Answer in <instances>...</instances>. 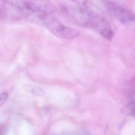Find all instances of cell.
<instances>
[{
  "mask_svg": "<svg viewBox=\"0 0 135 135\" xmlns=\"http://www.w3.org/2000/svg\"><path fill=\"white\" fill-rule=\"evenodd\" d=\"M63 9L64 13L74 23L95 32L107 40L112 39L114 33L108 21L91 9L88 4L72 2L65 4Z\"/></svg>",
  "mask_w": 135,
  "mask_h": 135,
  "instance_id": "cell-1",
  "label": "cell"
},
{
  "mask_svg": "<svg viewBox=\"0 0 135 135\" xmlns=\"http://www.w3.org/2000/svg\"><path fill=\"white\" fill-rule=\"evenodd\" d=\"M24 17L44 27L53 34L61 38H72L78 36L80 34L76 29L63 24L52 13H43L28 15Z\"/></svg>",
  "mask_w": 135,
  "mask_h": 135,
  "instance_id": "cell-2",
  "label": "cell"
},
{
  "mask_svg": "<svg viewBox=\"0 0 135 135\" xmlns=\"http://www.w3.org/2000/svg\"><path fill=\"white\" fill-rule=\"evenodd\" d=\"M4 2L18 10L24 16L43 13L53 14L56 9L55 7L49 1H6Z\"/></svg>",
  "mask_w": 135,
  "mask_h": 135,
  "instance_id": "cell-3",
  "label": "cell"
},
{
  "mask_svg": "<svg viewBox=\"0 0 135 135\" xmlns=\"http://www.w3.org/2000/svg\"><path fill=\"white\" fill-rule=\"evenodd\" d=\"M104 5L120 22L135 30V14L125 4L119 1H107Z\"/></svg>",
  "mask_w": 135,
  "mask_h": 135,
  "instance_id": "cell-4",
  "label": "cell"
},
{
  "mask_svg": "<svg viewBox=\"0 0 135 135\" xmlns=\"http://www.w3.org/2000/svg\"><path fill=\"white\" fill-rule=\"evenodd\" d=\"M124 113L135 117V88L131 93L129 101L124 107Z\"/></svg>",
  "mask_w": 135,
  "mask_h": 135,
  "instance_id": "cell-5",
  "label": "cell"
},
{
  "mask_svg": "<svg viewBox=\"0 0 135 135\" xmlns=\"http://www.w3.org/2000/svg\"><path fill=\"white\" fill-rule=\"evenodd\" d=\"M8 98V94L6 92H3L0 94V107L5 102Z\"/></svg>",
  "mask_w": 135,
  "mask_h": 135,
  "instance_id": "cell-6",
  "label": "cell"
},
{
  "mask_svg": "<svg viewBox=\"0 0 135 135\" xmlns=\"http://www.w3.org/2000/svg\"><path fill=\"white\" fill-rule=\"evenodd\" d=\"M131 56L133 60H135V49H133L131 52Z\"/></svg>",
  "mask_w": 135,
  "mask_h": 135,
  "instance_id": "cell-7",
  "label": "cell"
}]
</instances>
